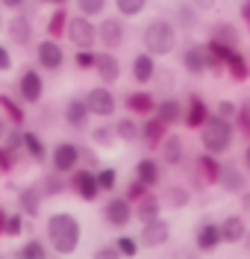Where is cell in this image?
I'll use <instances>...</instances> for the list:
<instances>
[{
	"mask_svg": "<svg viewBox=\"0 0 250 259\" xmlns=\"http://www.w3.org/2000/svg\"><path fill=\"white\" fill-rule=\"evenodd\" d=\"M44 236H47V247L56 256H71V253H77L80 239H83L80 218L71 212H53L44 221Z\"/></svg>",
	"mask_w": 250,
	"mask_h": 259,
	"instance_id": "obj_1",
	"label": "cell"
},
{
	"mask_svg": "<svg viewBox=\"0 0 250 259\" xmlns=\"http://www.w3.org/2000/svg\"><path fill=\"white\" fill-rule=\"evenodd\" d=\"M141 45H144V50L150 56H168L180 45V30L168 18H153L141 30Z\"/></svg>",
	"mask_w": 250,
	"mask_h": 259,
	"instance_id": "obj_2",
	"label": "cell"
},
{
	"mask_svg": "<svg viewBox=\"0 0 250 259\" xmlns=\"http://www.w3.org/2000/svg\"><path fill=\"white\" fill-rule=\"evenodd\" d=\"M233 142H235V124L209 112V118L200 124V145H203V150L212 153V156H224L233 147Z\"/></svg>",
	"mask_w": 250,
	"mask_h": 259,
	"instance_id": "obj_3",
	"label": "cell"
},
{
	"mask_svg": "<svg viewBox=\"0 0 250 259\" xmlns=\"http://www.w3.org/2000/svg\"><path fill=\"white\" fill-rule=\"evenodd\" d=\"M15 92H18V100H21L24 106H38V103L44 100V77H41V71H38L35 65L21 68Z\"/></svg>",
	"mask_w": 250,
	"mask_h": 259,
	"instance_id": "obj_4",
	"label": "cell"
},
{
	"mask_svg": "<svg viewBox=\"0 0 250 259\" xmlns=\"http://www.w3.org/2000/svg\"><path fill=\"white\" fill-rule=\"evenodd\" d=\"M65 38L77 50H94L97 48V24H94V18L71 15L65 27Z\"/></svg>",
	"mask_w": 250,
	"mask_h": 259,
	"instance_id": "obj_5",
	"label": "cell"
},
{
	"mask_svg": "<svg viewBox=\"0 0 250 259\" xmlns=\"http://www.w3.org/2000/svg\"><path fill=\"white\" fill-rule=\"evenodd\" d=\"M127 24H124V18L121 15H103L97 24V45L103 50H121L127 45Z\"/></svg>",
	"mask_w": 250,
	"mask_h": 259,
	"instance_id": "obj_6",
	"label": "cell"
},
{
	"mask_svg": "<svg viewBox=\"0 0 250 259\" xmlns=\"http://www.w3.org/2000/svg\"><path fill=\"white\" fill-rule=\"evenodd\" d=\"M62 65H65V50L59 45V38L47 35L35 45V68L41 74H56V71H62Z\"/></svg>",
	"mask_w": 250,
	"mask_h": 259,
	"instance_id": "obj_7",
	"label": "cell"
},
{
	"mask_svg": "<svg viewBox=\"0 0 250 259\" xmlns=\"http://www.w3.org/2000/svg\"><path fill=\"white\" fill-rule=\"evenodd\" d=\"M85 106H88V112L94 115V118H112V115L118 112V97L115 92L109 89V85H91L88 92L83 95Z\"/></svg>",
	"mask_w": 250,
	"mask_h": 259,
	"instance_id": "obj_8",
	"label": "cell"
},
{
	"mask_svg": "<svg viewBox=\"0 0 250 259\" xmlns=\"http://www.w3.org/2000/svg\"><path fill=\"white\" fill-rule=\"evenodd\" d=\"M100 218H103V224L109 227V230H124V227H130V221H133V203L121 194H112L106 203H103V209H100Z\"/></svg>",
	"mask_w": 250,
	"mask_h": 259,
	"instance_id": "obj_9",
	"label": "cell"
},
{
	"mask_svg": "<svg viewBox=\"0 0 250 259\" xmlns=\"http://www.w3.org/2000/svg\"><path fill=\"white\" fill-rule=\"evenodd\" d=\"M68 192H74L80 200H85V203H94V200L100 197V186H97L94 171L77 165V168L68 174Z\"/></svg>",
	"mask_w": 250,
	"mask_h": 259,
	"instance_id": "obj_10",
	"label": "cell"
},
{
	"mask_svg": "<svg viewBox=\"0 0 250 259\" xmlns=\"http://www.w3.org/2000/svg\"><path fill=\"white\" fill-rule=\"evenodd\" d=\"M47 162L53 171H59L62 177H68L77 165H80V145L74 142H59L47 150Z\"/></svg>",
	"mask_w": 250,
	"mask_h": 259,
	"instance_id": "obj_11",
	"label": "cell"
},
{
	"mask_svg": "<svg viewBox=\"0 0 250 259\" xmlns=\"http://www.w3.org/2000/svg\"><path fill=\"white\" fill-rule=\"evenodd\" d=\"M3 30H6V38H9L15 48H27V45L33 41L35 24H33V18L27 15V12H21V9H18L15 15L3 24Z\"/></svg>",
	"mask_w": 250,
	"mask_h": 259,
	"instance_id": "obj_12",
	"label": "cell"
},
{
	"mask_svg": "<svg viewBox=\"0 0 250 259\" xmlns=\"http://www.w3.org/2000/svg\"><path fill=\"white\" fill-rule=\"evenodd\" d=\"M15 203H18V212L27 218V221H33L41 215V203H44V194L38 189V183H24L15 194Z\"/></svg>",
	"mask_w": 250,
	"mask_h": 259,
	"instance_id": "obj_13",
	"label": "cell"
},
{
	"mask_svg": "<svg viewBox=\"0 0 250 259\" xmlns=\"http://www.w3.org/2000/svg\"><path fill=\"white\" fill-rule=\"evenodd\" d=\"M62 121H65V127H71L74 133H85V130H88L91 112H88V106H85L83 97H68L65 106H62Z\"/></svg>",
	"mask_w": 250,
	"mask_h": 259,
	"instance_id": "obj_14",
	"label": "cell"
},
{
	"mask_svg": "<svg viewBox=\"0 0 250 259\" xmlns=\"http://www.w3.org/2000/svg\"><path fill=\"white\" fill-rule=\"evenodd\" d=\"M171 242V224H168L165 218L159 215V218H153V221H144L141 224V233H138V244H144V247H162V244Z\"/></svg>",
	"mask_w": 250,
	"mask_h": 259,
	"instance_id": "obj_15",
	"label": "cell"
},
{
	"mask_svg": "<svg viewBox=\"0 0 250 259\" xmlns=\"http://www.w3.org/2000/svg\"><path fill=\"white\" fill-rule=\"evenodd\" d=\"M159 162L168 165V168H180L185 162V142L183 136H177V133H165V139L159 142Z\"/></svg>",
	"mask_w": 250,
	"mask_h": 259,
	"instance_id": "obj_16",
	"label": "cell"
},
{
	"mask_svg": "<svg viewBox=\"0 0 250 259\" xmlns=\"http://www.w3.org/2000/svg\"><path fill=\"white\" fill-rule=\"evenodd\" d=\"M180 65L188 77H203L206 74V48L200 41H188L180 50Z\"/></svg>",
	"mask_w": 250,
	"mask_h": 259,
	"instance_id": "obj_17",
	"label": "cell"
},
{
	"mask_svg": "<svg viewBox=\"0 0 250 259\" xmlns=\"http://www.w3.org/2000/svg\"><path fill=\"white\" fill-rule=\"evenodd\" d=\"M91 71L97 74V80L103 85H115L121 80V59H118L112 50H100L97 56H94V68Z\"/></svg>",
	"mask_w": 250,
	"mask_h": 259,
	"instance_id": "obj_18",
	"label": "cell"
},
{
	"mask_svg": "<svg viewBox=\"0 0 250 259\" xmlns=\"http://www.w3.org/2000/svg\"><path fill=\"white\" fill-rule=\"evenodd\" d=\"M191 177L197 180V186H218L221 177V162L212 153H200L194 165H191Z\"/></svg>",
	"mask_w": 250,
	"mask_h": 259,
	"instance_id": "obj_19",
	"label": "cell"
},
{
	"mask_svg": "<svg viewBox=\"0 0 250 259\" xmlns=\"http://www.w3.org/2000/svg\"><path fill=\"white\" fill-rule=\"evenodd\" d=\"M124 109H127V115H133V118H147V115H153V109H156V97L150 95L147 89L127 92V95H124Z\"/></svg>",
	"mask_w": 250,
	"mask_h": 259,
	"instance_id": "obj_20",
	"label": "cell"
},
{
	"mask_svg": "<svg viewBox=\"0 0 250 259\" xmlns=\"http://www.w3.org/2000/svg\"><path fill=\"white\" fill-rule=\"evenodd\" d=\"M221 244H241L247 236V218L241 212H233L221 221Z\"/></svg>",
	"mask_w": 250,
	"mask_h": 259,
	"instance_id": "obj_21",
	"label": "cell"
},
{
	"mask_svg": "<svg viewBox=\"0 0 250 259\" xmlns=\"http://www.w3.org/2000/svg\"><path fill=\"white\" fill-rule=\"evenodd\" d=\"M153 74H156V56H150L147 50H138L130 62V77H133L135 85H150L153 82Z\"/></svg>",
	"mask_w": 250,
	"mask_h": 259,
	"instance_id": "obj_22",
	"label": "cell"
},
{
	"mask_svg": "<svg viewBox=\"0 0 250 259\" xmlns=\"http://www.w3.org/2000/svg\"><path fill=\"white\" fill-rule=\"evenodd\" d=\"M218 186H221V192H227V194L244 192V189H247L244 171H241L235 162H227V165H221V177H218Z\"/></svg>",
	"mask_w": 250,
	"mask_h": 259,
	"instance_id": "obj_23",
	"label": "cell"
},
{
	"mask_svg": "<svg viewBox=\"0 0 250 259\" xmlns=\"http://www.w3.org/2000/svg\"><path fill=\"white\" fill-rule=\"evenodd\" d=\"M209 41L224 45L227 50H235L238 41H241V30H238L235 24H230V21H215V24L209 27Z\"/></svg>",
	"mask_w": 250,
	"mask_h": 259,
	"instance_id": "obj_24",
	"label": "cell"
},
{
	"mask_svg": "<svg viewBox=\"0 0 250 259\" xmlns=\"http://www.w3.org/2000/svg\"><path fill=\"white\" fill-rule=\"evenodd\" d=\"M162 215V197L153 192H144L138 200L133 203V218L135 221H153V218H159Z\"/></svg>",
	"mask_w": 250,
	"mask_h": 259,
	"instance_id": "obj_25",
	"label": "cell"
},
{
	"mask_svg": "<svg viewBox=\"0 0 250 259\" xmlns=\"http://www.w3.org/2000/svg\"><path fill=\"white\" fill-rule=\"evenodd\" d=\"M133 174H135V180H141L147 189H153V186L162 183V162L156 159V156H141V159L135 162Z\"/></svg>",
	"mask_w": 250,
	"mask_h": 259,
	"instance_id": "obj_26",
	"label": "cell"
},
{
	"mask_svg": "<svg viewBox=\"0 0 250 259\" xmlns=\"http://www.w3.org/2000/svg\"><path fill=\"white\" fill-rule=\"evenodd\" d=\"M153 115L165 124L168 130L177 127V124H183V100H177V97H165V100H156V109Z\"/></svg>",
	"mask_w": 250,
	"mask_h": 259,
	"instance_id": "obj_27",
	"label": "cell"
},
{
	"mask_svg": "<svg viewBox=\"0 0 250 259\" xmlns=\"http://www.w3.org/2000/svg\"><path fill=\"white\" fill-rule=\"evenodd\" d=\"M209 118V106L203 103L200 95H188V100L183 103V124L191 130H200V124Z\"/></svg>",
	"mask_w": 250,
	"mask_h": 259,
	"instance_id": "obj_28",
	"label": "cell"
},
{
	"mask_svg": "<svg viewBox=\"0 0 250 259\" xmlns=\"http://www.w3.org/2000/svg\"><path fill=\"white\" fill-rule=\"evenodd\" d=\"M221 244V227L218 221H200L194 230V247L197 250H215Z\"/></svg>",
	"mask_w": 250,
	"mask_h": 259,
	"instance_id": "obj_29",
	"label": "cell"
},
{
	"mask_svg": "<svg viewBox=\"0 0 250 259\" xmlns=\"http://www.w3.org/2000/svg\"><path fill=\"white\" fill-rule=\"evenodd\" d=\"M174 27L177 30H197L200 27V9L191 6V0H180L174 6Z\"/></svg>",
	"mask_w": 250,
	"mask_h": 259,
	"instance_id": "obj_30",
	"label": "cell"
},
{
	"mask_svg": "<svg viewBox=\"0 0 250 259\" xmlns=\"http://www.w3.org/2000/svg\"><path fill=\"white\" fill-rule=\"evenodd\" d=\"M0 109H3V118L12 124V127H24V121H27V109H24V103L15 100L12 95H6V92H0Z\"/></svg>",
	"mask_w": 250,
	"mask_h": 259,
	"instance_id": "obj_31",
	"label": "cell"
},
{
	"mask_svg": "<svg viewBox=\"0 0 250 259\" xmlns=\"http://www.w3.org/2000/svg\"><path fill=\"white\" fill-rule=\"evenodd\" d=\"M112 130H115V139L124 142V145H135L138 136H141V124L135 121L133 115H121L115 124H112Z\"/></svg>",
	"mask_w": 250,
	"mask_h": 259,
	"instance_id": "obj_32",
	"label": "cell"
},
{
	"mask_svg": "<svg viewBox=\"0 0 250 259\" xmlns=\"http://www.w3.org/2000/svg\"><path fill=\"white\" fill-rule=\"evenodd\" d=\"M24 156H30V162H38V165L47 162V145L35 130H24Z\"/></svg>",
	"mask_w": 250,
	"mask_h": 259,
	"instance_id": "obj_33",
	"label": "cell"
},
{
	"mask_svg": "<svg viewBox=\"0 0 250 259\" xmlns=\"http://www.w3.org/2000/svg\"><path fill=\"white\" fill-rule=\"evenodd\" d=\"M188 203H191V189L183 183H171L162 194V206H171V209H185Z\"/></svg>",
	"mask_w": 250,
	"mask_h": 259,
	"instance_id": "obj_34",
	"label": "cell"
},
{
	"mask_svg": "<svg viewBox=\"0 0 250 259\" xmlns=\"http://www.w3.org/2000/svg\"><path fill=\"white\" fill-rule=\"evenodd\" d=\"M165 133H168L165 124H162L156 115H147L144 124H141V136H138V142H144L147 147H156L162 139H165Z\"/></svg>",
	"mask_w": 250,
	"mask_h": 259,
	"instance_id": "obj_35",
	"label": "cell"
},
{
	"mask_svg": "<svg viewBox=\"0 0 250 259\" xmlns=\"http://www.w3.org/2000/svg\"><path fill=\"white\" fill-rule=\"evenodd\" d=\"M38 189H41V194H44V197H59V194L68 192V180H62V174H59V171H53V168H50L47 174L38 180Z\"/></svg>",
	"mask_w": 250,
	"mask_h": 259,
	"instance_id": "obj_36",
	"label": "cell"
},
{
	"mask_svg": "<svg viewBox=\"0 0 250 259\" xmlns=\"http://www.w3.org/2000/svg\"><path fill=\"white\" fill-rule=\"evenodd\" d=\"M68 18H71V12H68L65 6H53V12H50V18H47V35L50 38H62V35H65Z\"/></svg>",
	"mask_w": 250,
	"mask_h": 259,
	"instance_id": "obj_37",
	"label": "cell"
},
{
	"mask_svg": "<svg viewBox=\"0 0 250 259\" xmlns=\"http://www.w3.org/2000/svg\"><path fill=\"white\" fill-rule=\"evenodd\" d=\"M15 256L18 259H44V256H50L47 242H41V239H27V242L15 250Z\"/></svg>",
	"mask_w": 250,
	"mask_h": 259,
	"instance_id": "obj_38",
	"label": "cell"
},
{
	"mask_svg": "<svg viewBox=\"0 0 250 259\" xmlns=\"http://www.w3.org/2000/svg\"><path fill=\"white\" fill-rule=\"evenodd\" d=\"M91 145L100 147V150H109V147H115V130L109 127V124H97V127H91Z\"/></svg>",
	"mask_w": 250,
	"mask_h": 259,
	"instance_id": "obj_39",
	"label": "cell"
},
{
	"mask_svg": "<svg viewBox=\"0 0 250 259\" xmlns=\"http://www.w3.org/2000/svg\"><path fill=\"white\" fill-rule=\"evenodd\" d=\"M227 71H230V77H233V80H247V77H250L247 59H244L241 53H235V50L227 53Z\"/></svg>",
	"mask_w": 250,
	"mask_h": 259,
	"instance_id": "obj_40",
	"label": "cell"
},
{
	"mask_svg": "<svg viewBox=\"0 0 250 259\" xmlns=\"http://www.w3.org/2000/svg\"><path fill=\"white\" fill-rule=\"evenodd\" d=\"M144 9H147V0H115V12L124 18V21L138 18Z\"/></svg>",
	"mask_w": 250,
	"mask_h": 259,
	"instance_id": "obj_41",
	"label": "cell"
},
{
	"mask_svg": "<svg viewBox=\"0 0 250 259\" xmlns=\"http://www.w3.org/2000/svg\"><path fill=\"white\" fill-rule=\"evenodd\" d=\"M24 233H27V218H24L21 212H12V215H6L3 236H6V239H21Z\"/></svg>",
	"mask_w": 250,
	"mask_h": 259,
	"instance_id": "obj_42",
	"label": "cell"
},
{
	"mask_svg": "<svg viewBox=\"0 0 250 259\" xmlns=\"http://www.w3.org/2000/svg\"><path fill=\"white\" fill-rule=\"evenodd\" d=\"M94 177H97L100 194H112L118 189V171L115 168H103V165H100L97 171H94Z\"/></svg>",
	"mask_w": 250,
	"mask_h": 259,
	"instance_id": "obj_43",
	"label": "cell"
},
{
	"mask_svg": "<svg viewBox=\"0 0 250 259\" xmlns=\"http://www.w3.org/2000/svg\"><path fill=\"white\" fill-rule=\"evenodd\" d=\"M74 6H77V12L85 18H97L106 12V6H109V0H74Z\"/></svg>",
	"mask_w": 250,
	"mask_h": 259,
	"instance_id": "obj_44",
	"label": "cell"
},
{
	"mask_svg": "<svg viewBox=\"0 0 250 259\" xmlns=\"http://www.w3.org/2000/svg\"><path fill=\"white\" fill-rule=\"evenodd\" d=\"M233 124L238 127V133H241L244 139H250V97L238 103V112H235V121H233Z\"/></svg>",
	"mask_w": 250,
	"mask_h": 259,
	"instance_id": "obj_45",
	"label": "cell"
},
{
	"mask_svg": "<svg viewBox=\"0 0 250 259\" xmlns=\"http://www.w3.org/2000/svg\"><path fill=\"white\" fill-rule=\"evenodd\" d=\"M138 239H133V236H118L115 239V250H118V256H127V259H133L138 256Z\"/></svg>",
	"mask_w": 250,
	"mask_h": 259,
	"instance_id": "obj_46",
	"label": "cell"
},
{
	"mask_svg": "<svg viewBox=\"0 0 250 259\" xmlns=\"http://www.w3.org/2000/svg\"><path fill=\"white\" fill-rule=\"evenodd\" d=\"M94 56H97V50H77V53H74L77 71H91V68H94Z\"/></svg>",
	"mask_w": 250,
	"mask_h": 259,
	"instance_id": "obj_47",
	"label": "cell"
},
{
	"mask_svg": "<svg viewBox=\"0 0 250 259\" xmlns=\"http://www.w3.org/2000/svg\"><path fill=\"white\" fill-rule=\"evenodd\" d=\"M235 112H238V103L227 100V97L215 103V115H218V118H224V121H235Z\"/></svg>",
	"mask_w": 250,
	"mask_h": 259,
	"instance_id": "obj_48",
	"label": "cell"
},
{
	"mask_svg": "<svg viewBox=\"0 0 250 259\" xmlns=\"http://www.w3.org/2000/svg\"><path fill=\"white\" fill-rule=\"evenodd\" d=\"M153 80L159 82V89H168V92H171V89L177 85V74H174V71H162V68L156 65V74H153Z\"/></svg>",
	"mask_w": 250,
	"mask_h": 259,
	"instance_id": "obj_49",
	"label": "cell"
},
{
	"mask_svg": "<svg viewBox=\"0 0 250 259\" xmlns=\"http://www.w3.org/2000/svg\"><path fill=\"white\" fill-rule=\"evenodd\" d=\"M80 165L91 168V171H97L100 168V156L91 150V147H80Z\"/></svg>",
	"mask_w": 250,
	"mask_h": 259,
	"instance_id": "obj_50",
	"label": "cell"
},
{
	"mask_svg": "<svg viewBox=\"0 0 250 259\" xmlns=\"http://www.w3.org/2000/svg\"><path fill=\"white\" fill-rule=\"evenodd\" d=\"M144 192H150V189L141 183V180H130V186H127V194H124V197H127L130 203H135V200H138Z\"/></svg>",
	"mask_w": 250,
	"mask_h": 259,
	"instance_id": "obj_51",
	"label": "cell"
},
{
	"mask_svg": "<svg viewBox=\"0 0 250 259\" xmlns=\"http://www.w3.org/2000/svg\"><path fill=\"white\" fill-rule=\"evenodd\" d=\"M94 259H121V256H118L115 244H103V247L94 250Z\"/></svg>",
	"mask_w": 250,
	"mask_h": 259,
	"instance_id": "obj_52",
	"label": "cell"
},
{
	"mask_svg": "<svg viewBox=\"0 0 250 259\" xmlns=\"http://www.w3.org/2000/svg\"><path fill=\"white\" fill-rule=\"evenodd\" d=\"M0 71H12V53L6 45H0Z\"/></svg>",
	"mask_w": 250,
	"mask_h": 259,
	"instance_id": "obj_53",
	"label": "cell"
},
{
	"mask_svg": "<svg viewBox=\"0 0 250 259\" xmlns=\"http://www.w3.org/2000/svg\"><path fill=\"white\" fill-rule=\"evenodd\" d=\"M218 0H191V6L194 9H200V12H209V9H215Z\"/></svg>",
	"mask_w": 250,
	"mask_h": 259,
	"instance_id": "obj_54",
	"label": "cell"
},
{
	"mask_svg": "<svg viewBox=\"0 0 250 259\" xmlns=\"http://www.w3.org/2000/svg\"><path fill=\"white\" fill-rule=\"evenodd\" d=\"M24 3H27V0H0V6H3V9H9V12L24 9Z\"/></svg>",
	"mask_w": 250,
	"mask_h": 259,
	"instance_id": "obj_55",
	"label": "cell"
},
{
	"mask_svg": "<svg viewBox=\"0 0 250 259\" xmlns=\"http://www.w3.org/2000/svg\"><path fill=\"white\" fill-rule=\"evenodd\" d=\"M238 194H241V200H238V203H241V215H247L250 212V192L244 189V192H238Z\"/></svg>",
	"mask_w": 250,
	"mask_h": 259,
	"instance_id": "obj_56",
	"label": "cell"
},
{
	"mask_svg": "<svg viewBox=\"0 0 250 259\" xmlns=\"http://www.w3.org/2000/svg\"><path fill=\"white\" fill-rule=\"evenodd\" d=\"M6 215H9V212L3 209V203H0V239H3V227H6Z\"/></svg>",
	"mask_w": 250,
	"mask_h": 259,
	"instance_id": "obj_57",
	"label": "cell"
},
{
	"mask_svg": "<svg viewBox=\"0 0 250 259\" xmlns=\"http://www.w3.org/2000/svg\"><path fill=\"white\" fill-rule=\"evenodd\" d=\"M6 130H9V121L0 115V142H3V136H6Z\"/></svg>",
	"mask_w": 250,
	"mask_h": 259,
	"instance_id": "obj_58",
	"label": "cell"
},
{
	"mask_svg": "<svg viewBox=\"0 0 250 259\" xmlns=\"http://www.w3.org/2000/svg\"><path fill=\"white\" fill-rule=\"evenodd\" d=\"M241 18H244V21H247V24H250V3H247V0L241 3Z\"/></svg>",
	"mask_w": 250,
	"mask_h": 259,
	"instance_id": "obj_59",
	"label": "cell"
},
{
	"mask_svg": "<svg viewBox=\"0 0 250 259\" xmlns=\"http://www.w3.org/2000/svg\"><path fill=\"white\" fill-rule=\"evenodd\" d=\"M38 3H47V6H65L68 0H38Z\"/></svg>",
	"mask_w": 250,
	"mask_h": 259,
	"instance_id": "obj_60",
	"label": "cell"
},
{
	"mask_svg": "<svg viewBox=\"0 0 250 259\" xmlns=\"http://www.w3.org/2000/svg\"><path fill=\"white\" fill-rule=\"evenodd\" d=\"M241 244L247 247V253H250V230H247V236H244V242H241Z\"/></svg>",
	"mask_w": 250,
	"mask_h": 259,
	"instance_id": "obj_61",
	"label": "cell"
},
{
	"mask_svg": "<svg viewBox=\"0 0 250 259\" xmlns=\"http://www.w3.org/2000/svg\"><path fill=\"white\" fill-rule=\"evenodd\" d=\"M244 162H247V171H250V147H247V153H244Z\"/></svg>",
	"mask_w": 250,
	"mask_h": 259,
	"instance_id": "obj_62",
	"label": "cell"
},
{
	"mask_svg": "<svg viewBox=\"0 0 250 259\" xmlns=\"http://www.w3.org/2000/svg\"><path fill=\"white\" fill-rule=\"evenodd\" d=\"M0 30H3V15H0Z\"/></svg>",
	"mask_w": 250,
	"mask_h": 259,
	"instance_id": "obj_63",
	"label": "cell"
},
{
	"mask_svg": "<svg viewBox=\"0 0 250 259\" xmlns=\"http://www.w3.org/2000/svg\"><path fill=\"white\" fill-rule=\"evenodd\" d=\"M247 3H250V0H247Z\"/></svg>",
	"mask_w": 250,
	"mask_h": 259,
	"instance_id": "obj_64",
	"label": "cell"
}]
</instances>
